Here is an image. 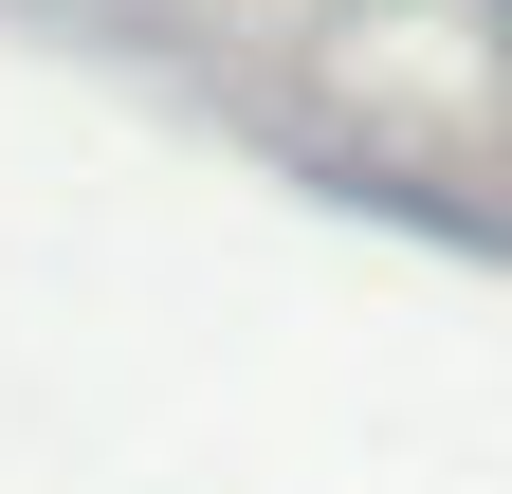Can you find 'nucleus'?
I'll return each mask as SVG.
<instances>
[{
  "instance_id": "f257e3e1",
  "label": "nucleus",
  "mask_w": 512,
  "mask_h": 494,
  "mask_svg": "<svg viewBox=\"0 0 512 494\" xmlns=\"http://www.w3.org/2000/svg\"><path fill=\"white\" fill-rule=\"evenodd\" d=\"M476 37H494V55H512V0H476Z\"/></svg>"
}]
</instances>
